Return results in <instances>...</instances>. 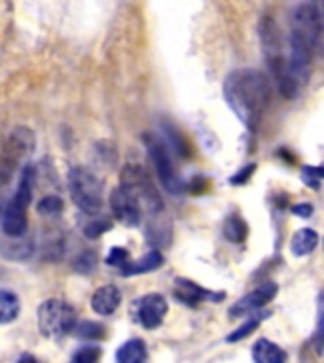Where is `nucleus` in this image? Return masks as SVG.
I'll return each mask as SVG.
<instances>
[{
    "instance_id": "obj_1",
    "label": "nucleus",
    "mask_w": 324,
    "mask_h": 363,
    "mask_svg": "<svg viewBox=\"0 0 324 363\" xmlns=\"http://www.w3.org/2000/svg\"><path fill=\"white\" fill-rule=\"evenodd\" d=\"M224 99L239 121L247 129L256 130L271 99V85L260 70L239 68L227 74L224 82Z\"/></svg>"
},
{
    "instance_id": "obj_2",
    "label": "nucleus",
    "mask_w": 324,
    "mask_h": 363,
    "mask_svg": "<svg viewBox=\"0 0 324 363\" xmlns=\"http://www.w3.org/2000/svg\"><path fill=\"white\" fill-rule=\"evenodd\" d=\"M119 187L135 199L141 212L156 216L163 210V199L141 164H125L119 174Z\"/></svg>"
},
{
    "instance_id": "obj_3",
    "label": "nucleus",
    "mask_w": 324,
    "mask_h": 363,
    "mask_svg": "<svg viewBox=\"0 0 324 363\" xmlns=\"http://www.w3.org/2000/svg\"><path fill=\"white\" fill-rule=\"evenodd\" d=\"M68 189H70L74 204L84 214L95 216L102 210V204H104L102 182L91 170L84 167H74L68 174Z\"/></svg>"
},
{
    "instance_id": "obj_4",
    "label": "nucleus",
    "mask_w": 324,
    "mask_h": 363,
    "mask_svg": "<svg viewBox=\"0 0 324 363\" xmlns=\"http://www.w3.org/2000/svg\"><path fill=\"white\" fill-rule=\"evenodd\" d=\"M76 311L63 299H48L38 306V329L45 339L59 340L76 328Z\"/></svg>"
},
{
    "instance_id": "obj_5",
    "label": "nucleus",
    "mask_w": 324,
    "mask_h": 363,
    "mask_svg": "<svg viewBox=\"0 0 324 363\" xmlns=\"http://www.w3.org/2000/svg\"><path fill=\"white\" fill-rule=\"evenodd\" d=\"M142 142L148 150L150 161H152L153 169L158 172L159 184L163 186V189L171 195H180L184 191V182H182L178 170H176L173 157H171V147L163 142V138H159L156 135H142Z\"/></svg>"
},
{
    "instance_id": "obj_6",
    "label": "nucleus",
    "mask_w": 324,
    "mask_h": 363,
    "mask_svg": "<svg viewBox=\"0 0 324 363\" xmlns=\"http://www.w3.org/2000/svg\"><path fill=\"white\" fill-rule=\"evenodd\" d=\"M290 33L303 40L313 51H317L323 36V16L318 6L313 2L298 6L290 16Z\"/></svg>"
},
{
    "instance_id": "obj_7",
    "label": "nucleus",
    "mask_w": 324,
    "mask_h": 363,
    "mask_svg": "<svg viewBox=\"0 0 324 363\" xmlns=\"http://www.w3.org/2000/svg\"><path fill=\"white\" fill-rule=\"evenodd\" d=\"M260 40L261 50L267 59V65L275 74L279 85L284 82V53H283V36H281V28L275 23V19L269 16L261 17L260 21Z\"/></svg>"
},
{
    "instance_id": "obj_8",
    "label": "nucleus",
    "mask_w": 324,
    "mask_h": 363,
    "mask_svg": "<svg viewBox=\"0 0 324 363\" xmlns=\"http://www.w3.org/2000/svg\"><path fill=\"white\" fill-rule=\"evenodd\" d=\"M34 146H36V140H34L33 130L27 127H16L4 140L0 161L16 170L19 163H23L25 157L34 152Z\"/></svg>"
},
{
    "instance_id": "obj_9",
    "label": "nucleus",
    "mask_w": 324,
    "mask_h": 363,
    "mask_svg": "<svg viewBox=\"0 0 324 363\" xmlns=\"http://www.w3.org/2000/svg\"><path fill=\"white\" fill-rule=\"evenodd\" d=\"M279 294V286L275 282H264L260 284L258 288H254L250 294H247L244 297L233 303V306L230 308V316L232 318H243L254 314L258 308L266 306L269 301L275 299V295Z\"/></svg>"
},
{
    "instance_id": "obj_10",
    "label": "nucleus",
    "mask_w": 324,
    "mask_h": 363,
    "mask_svg": "<svg viewBox=\"0 0 324 363\" xmlns=\"http://www.w3.org/2000/svg\"><path fill=\"white\" fill-rule=\"evenodd\" d=\"M169 305L161 294H148L136 301L135 316L136 322L141 323L142 328L156 329L163 323V318L167 316Z\"/></svg>"
},
{
    "instance_id": "obj_11",
    "label": "nucleus",
    "mask_w": 324,
    "mask_h": 363,
    "mask_svg": "<svg viewBox=\"0 0 324 363\" xmlns=\"http://www.w3.org/2000/svg\"><path fill=\"white\" fill-rule=\"evenodd\" d=\"M110 210H112L114 218L127 227H136L142 221V212L139 204L122 187H116L110 193Z\"/></svg>"
},
{
    "instance_id": "obj_12",
    "label": "nucleus",
    "mask_w": 324,
    "mask_h": 363,
    "mask_svg": "<svg viewBox=\"0 0 324 363\" xmlns=\"http://www.w3.org/2000/svg\"><path fill=\"white\" fill-rule=\"evenodd\" d=\"M175 297L184 305L190 306H198V303L205 299L210 301H220L224 299L226 295L224 294H212L209 289L201 288L192 280H188V278H176L175 280Z\"/></svg>"
},
{
    "instance_id": "obj_13",
    "label": "nucleus",
    "mask_w": 324,
    "mask_h": 363,
    "mask_svg": "<svg viewBox=\"0 0 324 363\" xmlns=\"http://www.w3.org/2000/svg\"><path fill=\"white\" fill-rule=\"evenodd\" d=\"M27 225V210L8 201V204H4L2 208V231L10 238H19L25 237Z\"/></svg>"
},
{
    "instance_id": "obj_14",
    "label": "nucleus",
    "mask_w": 324,
    "mask_h": 363,
    "mask_svg": "<svg viewBox=\"0 0 324 363\" xmlns=\"http://www.w3.org/2000/svg\"><path fill=\"white\" fill-rule=\"evenodd\" d=\"M119 303H122V291H119V288L112 286V284L99 288L93 294V297H91V308L99 316H110V314H114V312L118 311Z\"/></svg>"
},
{
    "instance_id": "obj_15",
    "label": "nucleus",
    "mask_w": 324,
    "mask_h": 363,
    "mask_svg": "<svg viewBox=\"0 0 324 363\" xmlns=\"http://www.w3.org/2000/svg\"><path fill=\"white\" fill-rule=\"evenodd\" d=\"M252 359L254 363H286L288 354L269 339H258L252 346Z\"/></svg>"
},
{
    "instance_id": "obj_16",
    "label": "nucleus",
    "mask_w": 324,
    "mask_h": 363,
    "mask_svg": "<svg viewBox=\"0 0 324 363\" xmlns=\"http://www.w3.org/2000/svg\"><path fill=\"white\" fill-rule=\"evenodd\" d=\"M34 254V242L28 237L0 240V255L11 261H25Z\"/></svg>"
},
{
    "instance_id": "obj_17",
    "label": "nucleus",
    "mask_w": 324,
    "mask_h": 363,
    "mask_svg": "<svg viewBox=\"0 0 324 363\" xmlns=\"http://www.w3.org/2000/svg\"><path fill=\"white\" fill-rule=\"evenodd\" d=\"M34 180H36V169H34L33 164H25L21 170V180H19L16 195L10 199L11 203L27 210L28 204L33 203Z\"/></svg>"
},
{
    "instance_id": "obj_18",
    "label": "nucleus",
    "mask_w": 324,
    "mask_h": 363,
    "mask_svg": "<svg viewBox=\"0 0 324 363\" xmlns=\"http://www.w3.org/2000/svg\"><path fill=\"white\" fill-rule=\"evenodd\" d=\"M163 255L159 250H152V252H148L144 257L136 261H129L127 265L122 269V274L124 277H133V274H144V272L156 271L159 267L163 265Z\"/></svg>"
},
{
    "instance_id": "obj_19",
    "label": "nucleus",
    "mask_w": 324,
    "mask_h": 363,
    "mask_svg": "<svg viewBox=\"0 0 324 363\" xmlns=\"http://www.w3.org/2000/svg\"><path fill=\"white\" fill-rule=\"evenodd\" d=\"M148 350L142 339H131L119 346L116 352L118 363H146Z\"/></svg>"
},
{
    "instance_id": "obj_20",
    "label": "nucleus",
    "mask_w": 324,
    "mask_h": 363,
    "mask_svg": "<svg viewBox=\"0 0 324 363\" xmlns=\"http://www.w3.org/2000/svg\"><path fill=\"white\" fill-rule=\"evenodd\" d=\"M318 235L313 229H300L294 233V237L290 240V252L296 257H303V255L311 254L313 250L317 248Z\"/></svg>"
},
{
    "instance_id": "obj_21",
    "label": "nucleus",
    "mask_w": 324,
    "mask_h": 363,
    "mask_svg": "<svg viewBox=\"0 0 324 363\" xmlns=\"http://www.w3.org/2000/svg\"><path fill=\"white\" fill-rule=\"evenodd\" d=\"M222 231H224V237L233 244H241L247 240L249 237V225H247V221L241 218L239 214H230L224 221V227H222Z\"/></svg>"
},
{
    "instance_id": "obj_22",
    "label": "nucleus",
    "mask_w": 324,
    "mask_h": 363,
    "mask_svg": "<svg viewBox=\"0 0 324 363\" xmlns=\"http://www.w3.org/2000/svg\"><path fill=\"white\" fill-rule=\"evenodd\" d=\"M269 314H271V312H258V314H250V316L244 320L243 325H239L235 331H232V333L227 335L226 340L227 342H239V340L247 339L249 335H252L256 329L260 328V323L264 322Z\"/></svg>"
},
{
    "instance_id": "obj_23",
    "label": "nucleus",
    "mask_w": 324,
    "mask_h": 363,
    "mask_svg": "<svg viewBox=\"0 0 324 363\" xmlns=\"http://www.w3.org/2000/svg\"><path fill=\"white\" fill-rule=\"evenodd\" d=\"M21 303L17 299L16 294L0 289V323H10L19 316Z\"/></svg>"
},
{
    "instance_id": "obj_24",
    "label": "nucleus",
    "mask_w": 324,
    "mask_h": 363,
    "mask_svg": "<svg viewBox=\"0 0 324 363\" xmlns=\"http://www.w3.org/2000/svg\"><path fill=\"white\" fill-rule=\"evenodd\" d=\"M74 333L78 335L80 339H91V340L104 339V337H107V328H104L102 323L84 320L82 323H76Z\"/></svg>"
},
{
    "instance_id": "obj_25",
    "label": "nucleus",
    "mask_w": 324,
    "mask_h": 363,
    "mask_svg": "<svg viewBox=\"0 0 324 363\" xmlns=\"http://www.w3.org/2000/svg\"><path fill=\"white\" fill-rule=\"evenodd\" d=\"M63 203L61 197H57V195H48L36 204V210H38V214L42 216H59L63 212Z\"/></svg>"
},
{
    "instance_id": "obj_26",
    "label": "nucleus",
    "mask_w": 324,
    "mask_h": 363,
    "mask_svg": "<svg viewBox=\"0 0 324 363\" xmlns=\"http://www.w3.org/2000/svg\"><path fill=\"white\" fill-rule=\"evenodd\" d=\"M301 182L309 186L311 189H320V180H323V167H313V164H306L300 172Z\"/></svg>"
},
{
    "instance_id": "obj_27",
    "label": "nucleus",
    "mask_w": 324,
    "mask_h": 363,
    "mask_svg": "<svg viewBox=\"0 0 324 363\" xmlns=\"http://www.w3.org/2000/svg\"><path fill=\"white\" fill-rule=\"evenodd\" d=\"M102 350L99 346H84L72 356L70 363H99Z\"/></svg>"
},
{
    "instance_id": "obj_28",
    "label": "nucleus",
    "mask_w": 324,
    "mask_h": 363,
    "mask_svg": "<svg viewBox=\"0 0 324 363\" xmlns=\"http://www.w3.org/2000/svg\"><path fill=\"white\" fill-rule=\"evenodd\" d=\"M165 135L169 138L171 146H173V152H176L182 157H188L190 155V147L186 146V140L182 138V135L175 127H165Z\"/></svg>"
},
{
    "instance_id": "obj_29",
    "label": "nucleus",
    "mask_w": 324,
    "mask_h": 363,
    "mask_svg": "<svg viewBox=\"0 0 324 363\" xmlns=\"http://www.w3.org/2000/svg\"><path fill=\"white\" fill-rule=\"evenodd\" d=\"M112 229V221L110 220H95V221H90L87 225L84 227V235L87 238H99L101 235H104L107 231Z\"/></svg>"
},
{
    "instance_id": "obj_30",
    "label": "nucleus",
    "mask_w": 324,
    "mask_h": 363,
    "mask_svg": "<svg viewBox=\"0 0 324 363\" xmlns=\"http://www.w3.org/2000/svg\"><path fill=\"white\" fill-rule=\"evenodd\" d=\"M131 261V255L129 252L125 248H119V246H116V248H112L110 252H108V257H107V265L110 267H116V269H124L127 263Z\"/></svg>"
},
{
    "instance_id": "obj_31",
    "label": "nucleus",
    "mask_w": 324,
    "mask_h": 363,
    "mask_svg": "<svg viewBox=\"0 0 324 363\" xmlns=\"http://www.w3.org/2000/svg\"><path fill=\"white\" fill-rule=\"evenodd\" d=\"M95 267V254L93 252H85L84 255H80L78 259L74 261V269L82 274H90Z\"/></svg>"
},
{
    "instance_id": "obj_32",
    "label": "nucleus",
    "mask_w": 324,
    "mask_h": 363,
    "mask_svg": "<svg viewBox=\"0 0 324 363\" xmlns=\"http://www.w3.org/2000/svg\"><path fill=\"white\" fill-rule=\"evenodd\" d=\"M254 170H256L254 163L247 164V167H243V170H241L239 174H235V176H232V178H230V184H233V186H241V184H247L250 176L254 174Z\"/></svg>"
},
{
    "instance_id": "obj_33",
    "label": "nucleus",
    "mask_w": 324,
    "mask_h": 363,
    "mask_svg": "<svg viewBox=\"0 0 324 363\" xmlns=\"http://www.w3.org/2000/svg\"><path fill=\"white\" fill-rule=\"evenodd\" d=\"M313 345H315V352L318 356L323 354V306L318 305V323H317V333H315V339H313Z\"/></svg>"
},
{
    "instance_id": "obj_34",
    "label": "nucleus",
    "mask_w": 324,
    "mask_h": 363,
    "mask_svg": "<svg viewBox=\"0 0 324 363\" xmlns=\"http://www.w3.org/2000/svg\"><path fill=\"white\" fill-rule=\"evenodd\" d=\"M292 214L300 216V218H311V216H313V204H309V203L294 204V206H292Z\"/></svg>"
},
{
    "instance_id": "obj_35",
    "label": "nucleus",
    "mask_w": 324,
    "mask_h": 363,
    "mask_svg": "<svg viewBox=\"0 0 324 363\" xmlns=\"http://www.w3.org/2000/svg\"><path fill=\"white\" fill-rule=\"evenodd\" d=\"M17 363H40V362L33 356V354H23V356L19 357V362H17Z\"/></svg>"
}]
</instances>
